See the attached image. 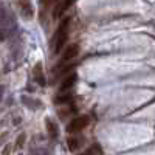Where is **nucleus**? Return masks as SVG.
<instances>
[{
	"instance_id": "423d86ee",
	"label": "nucleus",
	"mask_w": 155,
	"mask_h": 155,
	"mask_svg": "<svg viewBox=\"0 0 155 155\" xmlns=\"http://www.w3.org/2000/svg\"><path fill=\"white\" fill-rule=\"evenodd\" d=\"M33 74H34V81H37L39 85H45V78H44V70H42V64L41 62H37L34 65Z\"/></svg>"
},
{
	"instance_id": "0eeeda50",
	"label": "nucleus",
	"mask_w": 155,
	"mask_h": 155,
	"mask_svg": "<svg viewBox=\"0 0 155 155\" xmlns=\"http://www.w3.org/2000/svg\"><path fill=\"white\" fill-rule=\"evenodd\" d=\"M74 82H76V74H74V73H73V74H68L65 79L61 82L59 90H61L62 93H64V92H67V90H71V87L74 85Z\"/></svg>"
},
{
	"instance_id": "f03ea898",
	"label": "nucleus",
	"mask_w": 155,
	"mask_h": 155,
	"mask_svg": "<svg viewBox=\"0 0 155 155\" xmlns=\"http://www.w3.org/2000/svg\"><path fill=\"white\" fill-rule=\"evenodd\" d=\"M88 126V116L82 115V116H76V118L71 120V123L67 126V130L70 134H76V132H81Z\"/></svg>"
},
{
	"instance_id": "1a4fd4ad",
	"label": "nucleus",
	"mask_w": 155,
	"mask_h": 155,
	"mask_svg": "<svg viewBox=\"0 0 155 155\" xmlns=\"http://www.w3.org/2000/svg\"><path fill=\"white\" fill-rule=\"evenodd\" d=\"M68 149L70 150H76L78 147H79V140H76V138H68Z\"/></svg>"
},
{
	"instance_id": "4468645a",
	"label": "nucleus",
	"mask_w": 155,
	"mask_h": 155,
	"mask_svg": "<svg viewBox=\"0 0 155 155\" xmlns=\"http://www.w3.org/2000/svg\"><path fill=\"white\" fill-rule=\"evenodd\" d=\"M0 39H2V37H0Z\"/></svg>"
},
{
	"instance_id": "39448f33",
	"label": "nucleus",
	"mask_w": 155,
	"mask_h": 155,
	"mask_svg": "<svg viewBox=\"0 0 155 155\" xmlns=\"http://www.w3.org/2000/svg\"><path fill=\"white\" fill-rule=\"evenodd\" d=\"M74 2H76V0H61V2L54 6V9H53V17L54 19H59Z\"/></svg>"
},
{
	"instance_id": "ddd939ff",
	"label": "nucleus",
	"mask_w": 155,
	"mask_h": 155,
	"mask_svg": "<svg viewBox=\"0 0 155 155\" xmlns=\"http://www.w3.org/2000/svg\"><path fill=\"white\" fill-rule=\"evenodd\" d=\"M0 99H2V87H0Z\"/></svg>"
},
{
	"instance_id": "f257e3e1",
	"label": "nucleus",
	"mask_w": 155,
	"mask_h": 155,
	"mask_svg": "<svg viewBox=\"0 0 155 155\" xmlns=\"http://www.w3.org/2000/svg\"><path fill=\"white\" fill-rule=\"evenodd\" d=\"M70 23H71V19L70 17H65L61 23L53 36V50L54 53H59V50L64 48V45L67 44V39H68V33H70Z\"/></svg>"
},
{
	"instance_id": "7ed1b4c3",
	"label": "nucleus",
	"mask_w": 155,
	"mask_h": 155,
	"mask_svg": "<svg viewBox=\"0 0 155 155\" xmlns=\"http://www.w3.org/2000/svg\"><path fill=\"white\" fill-rule=\"evenodd\" d=\"M16 2H17V6H19L20 14L27 19V20L33 19V16H34V8H33V2H31V0H16Z\"/></svg>"
},
{
	"instance_id": "9b49d317",
	"label": "nucleus",
	"mask_w": 155,
	"mask_h": 155,
	"mask_svg": "<svg viewBox=\"0 0 155 155\" xmlns=\"http://www.w3.org/2000/svg\"><path fill=\"white\" fill-rule=\"evenodd\" d=\"M25 138H27V137H25V134L19 135V138H17V144H16V147H17V149H20V147L23 146V143H25Z\"/></svg>"
},
{
	"instance_id": "20e7f679",
	"label": "nucleus",
	"mask_w": 155,
	"mask_h": 155,
	"mask_svg": "<svg viewBox=\"0 0 155 155\" xmlns=\"http://www.w3.org/2000/svg\"><path fill=\"white\" fill-rule=\"evenodd\" d=\"M78 54H79V45L78 44H70L65 50H64V54L61 58V64H67L71 59H74Z\"/></svg>"
},
{
	"instance_id": "f8f14e48",
	"label": "nucleus",
	"mask_w": 155,
	"mask_h": 155,
	"mask_svg": "<svg viewBox=\"0 0 155 155\" xmlns=\"http://www.w3.org/2000/svg\"><path fill=\"white\" fill-rule=\"evenodd\" d=\"M11 153V147L9 146H6L5 149H3V155H9Z\"/></svg>"
},
{
	"instance_id": "6e6552de",
	"label": "nucleus",
	"mask_w": 155,
	"mask_h": 155,
	"mask_svg": "<svg viewBox=\"0 0 155 155\" xmlns=\"http://www.w3.org/2000/svg\"><path fill=\"white\" fill-rule=\"evenodd\" d=\"M45 127H47V134L50 135V138L56 140V138H58V134H59V130H58V126H56V123H54L53 120L47 118V120H45Z\"/></svg>"
},
{
	"instance_id": "9d476101",
	"label": "nucleus",
	"mask_w": 155,
	"mask_h": 155,
	"mask_svg": "<svg viewBox=\"0 0 155 155\" xmlns=\"http://www.w3.org/2000/svg\"><path fill=\"white\" fill-rule=\"evenodd\" d=\"M96 153H101L99 147H98V146H92L90 149H87L84 153H81V155H96Z\"/></svg>"
}]
</instances>
